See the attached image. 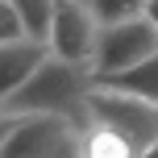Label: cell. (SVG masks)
<instances>
[{"instance_id": "1", "label": "cell", "mask_w": 158, "mask_h": 158, "mask_svg": "<svg viewBox=\"0 0 158 158\" xmlns=\"http://www.w3.org/2000/svg\"><path fill=\"white\" fill-rule=\"evenodd\" d=\"M96 87L92 67L67 63L58 54H46L42 67L13 92V100L4 104L8 112H63V117L87 125V92Z\"/></svg>"}, {"instance_id": "2", "label": "cell", "mask_w": 158, "mask_h": 158, "mask_svg": "<svg viewBox=\"0 0 158 158\" xmlns=\"http://www.w3.org/2000/svg\"><path fill=\"white\" fill-rule=\"evenodd\" d=\"M79 133L83 125L63 112H21V125L4 137L0 158H75L83 154Z\"/></svg>"}, {"instance_id": "3", "label": "cell", "mask_w": 158, "mask_h": 158, "mask_svg": "<svg viewBox=\"0 0 158 158\" xmlns=\"http://www.w3.org/2000/svg\"><path fill=\"white\" fill-rule=\"evenodd\" d=\"M87 112L96 121H104V125L121 129L137 146V154H150V146L158 142V100L121 92V87H108V83H96L87 92Z\"/></svg>"}, {"instance_id": "4", "label": "cell", "mask_w": 158, "mask_h": 158, "mask_svg": "<svg viewBox=\"0 0 158 158\" xmlns=\"http://www.w3.org/2000/svg\"><path fill=\"white\" fill-rule=\"evenodd\" d=\"M158 54V25L150 17H129V21H112L100 25V38H96V54H92V75H117L137 67L142 58Z\"/></svg>"}, {"instance_id": "5", "label": "cell", "mask_w": 158, "mask_h": 158, "mask_svg": "<svg viewBox=\"0 0 158 158\" xmlns=\"http://www.w3.org/2000/svg\"><path fill=\"white\" fill-rule=\"evenodd\" d=\"M96 38H100V21L83 0H54V25H50V54L67 58V63L92 67Z\"/></svg>"}, {"instance_id": "6", "label": "cell", "mask_w": 158, "mask_h": 158, "mask_svg": "<svg viewBox=\"0 0 158 158\" xmlns=\"http://www.w3.org/2000/svg\"><path fill=\"white\" fill-rule=\"evenodd\" d=\"M46 54H50V46H42V42H33V38L0 42V108H4V104L13 100V92L42 67Z\"/></svg>"}, {"instance_id": "7", "label": "cell", "mask_w": 158, "mask_h": 158, "mask_svg": "<svg viewBox=\"0 0 158 158\" xmlns=\"http://www.w3.org/2000/svg\"><path fill=\"white\" fill-rule=\"evenodd\" d=\"M79 142H83V154H79V158H133L137 154V146L129 142L121 129L104 125V121H96V117H87Z\"/></svg>"}, {"instance_id": "8", "label": "cell", "mask_w": 158, "mask_h": 158, "mask_svg": "<svg viewBox=\"0 0 158 158\" xmlns=\"http://www.w3.org/2000/svg\"><path fill=\"white\" fill-rule=\"evenodd\" d=\"M96 83H108V87H121V92H133V96H146V100H158V54L142 58L137 67L129 71H117V75H104Z\"/></svg>"}, {"instance_id": "9", "label": "cell", "mask_w": 158, "mask_h": 158, "mask_svg": "<svg viewBox=\"0 0 158 158\" xmlns=\"http://www.w3.org/2000/svg\"><path fill=\"white\" fill-rule=\"evenodd\" d=\"M25 21V33L42 46H50V25H54V0H13Z\"/></svg>"}, {"instance_id": "10", "label": "cell", "mask_w": 158, "mask_h": 158, "mask_svg": "<svg viewBox=\"0 0 158 158\" xmlns=\"http://www.w3.org/2000/svg\"><path fill=\"white\" fill-rule=\"evenodd\" d=\"M87 8L96 13L100 25H112V21H129V17H142L150 0H83Z\"/></svg>"}, {"instance_id": "11", "label": "cell", "mask_w": 158, "mask_h": 158, "mask_svg": "<svg viewBox=\"0 0 158 158\" xmlns=\"http://www.w3.org/2000/svg\"><path fill=\"white\" fill-rule=\"evenodd\" d=\"M21 38H29V33H25V21L17 13V4L0 0V42H21Z\"/></svg>"}, {"instance_id": "12", "label": "cell", "mask_w": 158, "mask_h": 158, "mask_svg": "<svg viewBox=\"0 0 158 158\" xmlns=\"http://www.w3.org/2000/svg\"><path fill=\"white\" fill-rule=\"evenodd\" d=\"M17 125H21V112H8V108H0V146H4V137L13 133Z\"/></svg>"}, {"instance_id": "13", "label": "cell", "mask_w": 158, "mask_h": 158, "mask_svg": "<svg viewBox=\"0 0 158 158\" xmlns=\"http://www.w3.org/2000/svg\"><path fill=\"white\" fill-rule=\"evenodd\" d=\"M146 17H150V21L158 25V0H150V4H146Z\"/></svg>"}]
</instances>
